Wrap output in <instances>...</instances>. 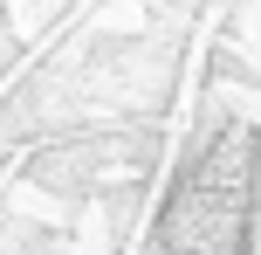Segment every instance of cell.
<instances>
[{"mask_svg":"<svg viewBox=\"0 0 261 255\" xmlns=\"http://www.w3.org/2000/svg\"><path fill=\"white\" fill-rule=\"evenodd\" d=\"M261 207V138L248 124H220L199 159L172 179L151 242L158 255H248Z\"/></svg>","mask_w":261,"mask_h":255,"instance_id":"1","label":"cell"}]
</instances>
